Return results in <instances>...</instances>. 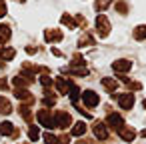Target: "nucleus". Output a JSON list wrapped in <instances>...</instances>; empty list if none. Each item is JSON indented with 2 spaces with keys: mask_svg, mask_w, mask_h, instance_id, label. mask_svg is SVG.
I'll list each match as a JSON object with an SVG mask.
<instances>
[{
  "mask_svg": "<svg viewBox=\"0 0 146 144\" xmlns=\"http://www.w3.org/2000/svg\"><path fill=\"white\" fill-rule=\"evenodd\" d=\"M72 124V118H70V114L68 112H64V110H54L52 112V126L54 128H68Z\"/></svg>",
  "mask_w": 146,
  "mask_h": 144,
  "instance_id": "1",
  "label": "nucleus"
},
{
  "mask_svg": "<svg viewBox=\"0 0 146 144\" xmlns=\"http://www.w3.org/2000/svg\"><path fill=\"white\" fill-rule=\"evenodd\" d=\"M110 96L118 100L122 110H130L134 106V94H130V92H126V94H110Z\"/></svg>",
  "mask_w": 146,
  "mask_h": 144,
  "instance_id": "2",
  "label": "nucleus"
},
{
  "mask_svg": "<svg viewBox=\"0 0 146 144\" xmlns=\"http://www.w3.org/2000/svg\"><path fill=\"white\" fill-rule=\"evenodd\" d=\"M96 30H98V34L104 38V36H108V32H110V22H108V18L104 16V14H98L96 16Z\"/></svg>",
  "mask_w": 146,
  "mask_h": 144,
  "instance_id": "3",
  "label": "nucleus"
},
{
  "mask_svg": "<svg viewBox=\"0 0 146 144\" xmlns=\"http://www.w3.org/2000/svg\"><path fill=\"white\" fill-rule=\"evenodd\" d=\"M92 132H94V136H96L98 140H102V142L108 140V126H106L104 122H94Z\"/></svg>",
  "mask_w": 146,
  "mask_h": 144,
  "instance_id": "4",
  "label": "nucleus"
},
{
  "mask_svg": "<svg viewBox=\"0 0 146 144\" xmlns=\"http://www.w3.org/2000/svg\"><path fill=\"white\" fill-rule=\"evenodd\" d=\"M82 100H84V104H86L88 108H94V106H98V102H100V98H98V94H96L94 90L82 92Z\"/></svg>",
  "mask_w": 146,
  "mask_h": 144,
  "instance_id": "5",
  "label": "nucleus"
},
{
  "mask_svg": "<svg viewBox=\"0 0 146 144\" xmlns=\"http://www.w3.org/2000/svg\"><path fill=\"white\" fill-rule=\"evenodd\" d=\"M106 124H110V126L118 132V130L124 126V118H122L120 114H116V112H110V114L106 116Z\"/></svg>",
  "mask_w": 146,
  "mask_h": 144,
  "instance_id": "6",
  "label": "nucleus"
},
{
  "mask_svg": "<svg viewBox=\"0 0 146 144\" xmlns=\"http://www.w3.org/2000/svg\"><path fill=\"white\" fill-rule=\"evenodd\" d=\"M130 68H132V62H130V60H126V58H120V60L112 62V70H114V72H118V74L128 72Z\"/></svg>",
  "mask_w": 146,
  "mask_h": 144,
  "instance_id": "7",
  "label": "nucleus"
},
{
  "mask_svg": "<svg viewBox=\"0 0 146 144\" xmlns=\"http://www.w3.org/2000/svg\"><path fill=\"white\" fill-rule=\"evenodd\" d=\"M118 134H120V138H122L124 142H134V138H136V130H134L132 126H122V128L118 130Z\"/></svg>",
  "mask_w": 146,
  "mask_h": 144,
  "instance_id": "8",
  "label": "nucleus"
},
{
  "mask_svg": "<svg viewBox=\"0 0 146 144\" xmlns=\"http://www.w3.org/2000/svg\"><path fill=\"white\" fill-rule=\"evenodd\" d=\"M36 118H38V122H40L42 126H46V128H54V126H52V114H50L48 110H40V112L36 114Z\"/></svg>",
  "mask_w": 146,
  "mask_h": 144,
  "instance_id": "9",
  "label": "nucleus"
},
{
  "mask_svg": "<svg viewBox=\"0 0 146 144\" xmlns=\"http://www.w3.org/2000/svg\"><path fill=\"white\" fill-rule=\"evenodd\" d=\"M44 38H46V42H60V40L64 38V34H62L60 30L50 28V30H46V32H44Z\"/></svg>",
  "mask_w": 146,
  "mask_h": 144,
  "instance_id": "10",
  "label": "nucleus"
},
{
  "mask_svg": "<svg viewBox=\"0 0 146 144\" xmlns=\"http://www.w3.org/2000/svg\"><path fill=\"white\" fill-rule=\"evenodd\" d=\"M14 56H16V50H14L12 46H4V48H0V60L8 62V60H12Z\"/></svg>",
  "mask_w": 146,
  "mask_h": 144,
  "instance_id": "11",
  "label": "nucleus"
},
{
  "mask_svg": "<svg viewBox=\"0 0 146 144\" xmlns=\"http://www.w3.org/2000/svg\"><path fill=\"white\" fill-rule=\"evenodd\" d=\"M10 36H12V30H10V26H0V44H6L8 40H10Z\"/></svg>",
  "mask_w": 146,
  "mask_h": 144,
  "instance_id": "12",
  "label": "nucleus"
},
{
  "mask_svg": "<svg viewBox=\"0 0 146 144\" xmlns=\"http://www.w3.org/2000/svg\"><path fill=\"white\" fill-rule=\"evenodd\" d=\"M102 86H104V88H106V90L112 94V92L118 88V82H116L114 78H102Z\"/></svg>",
  "mask_w": 146,
  "mask_h": 144,
  "instance_id": "13",
  "label": "nucleus"
},
{
  "mask_svg": "<svg viewBox=\"0 0 146 144\" xmlns=\"http://www.w3.org/2000/svg\"><path fill=\"white\" fill-rule=\"evenodd\" d=\"M68 80H64V78H56V88H58V92L60 94H68Z\"/></svg>",
  "mask_w": 146,
  "mask_h": 144,
  "instance_id": "14",
  "label": "nucleus"
},
{
  "mask_svg": "<svg viewBox=\"0 0 146 144\" xmlns=\"http://www.w3.org/2000/svg\"><path fill=\"white\" fill-rule=\"evenodd\" d=\"M12 112V104L6 98H0V114H10Z\"/></svg>",
  "mask_w": 146,
  "mask_h": 144,
  "instance_id": "15",
  "label": "nucleus"
},
{
  "mask_svg": "<svg viewBox=\"0 0 146 144\" xmlns=\"http://www.w3.org/2000/svg\"><path fill=\"white\" fill-rule=\"evenodd\" d=\"M78 46H94V38L90 34H82L78 38Z\"/></svg>",
  "mask_w": 146,
  "mask_h": 144,
  "instance_id": "16",
  "label": "nucleus"
},
{
  "mask_svg": "<svg viewBox=\"0 0 146 144\" xmlns=\"http://www.w3.org/2000/svg\"><path fill=\"white\" fill-rule=\"evenodd\" d=\"M84 132H86V124H84V122H76V124L72 126V134H74V136H82Z\"/></svg>",
  "mask_w": 146,
  "mask_h": 144,
  "instance_id": "17",
  "label": "nucleus"
},
{
  "mask_svg": "<svg viewBox=\"0 0 146 144\" xmlns=\"http://www.w3.org/2000/svg\"><path fill=\"white\" fill-rule=\"evenodd\" d=\"M134 38L136 40H144L146 38V26H136L134 28Z\"/></svg>",
  "mask_w": 146,
  "mask_h": 144,
  "instance_id": "18",
  "label": "nucleus"
},
{
  "mask_svg": "<svg viewBox=\"0 0 146 144\" xmlns=\"http://www.w3.org/2000/svg\"><path fill=\"white\" fill-rule=\"evenodd\" d=\"M114 8H116V12H118V14H128V4L124 2V0L116 2V6H114Z\"/></svg>",
  "mask_w": 146,
  "mask_h": 144,
  "instance_id": "19",
  "label": "nucleus"
},
{
  "mask_svg": "<svg viewBox=\"0 0 146 144\" xmlns=\"http://www.w3.org/2000/svg\"><path fill=\"white\" fill-rule=\"evenodd\" d=\"M110 6V0H96V4H94V8L98 10V12H102V10H106Z\"/></svg>",
  "mask_w": 146,
  "mask_h": 144,
  "instance_id": "20",
  "label": "nucleus"
},
{
  "mask_svg": "<svg viewBox=\"0 0 146 144\" xmlns=\"http://www.w3.org/2000/svg\"><path fill=\"white\" fill-rule=\"evenodd\" d=\"M20 114H22V118H24L26 122H32V114H30V108H28V106L22 104V106H20Z\"/></svg>",
  "mask_w": 146,
  "mask_h": 144,
  "instance_id": "21",
  "label": "nucleus"
},
{
  "mask_svg": "<svg viewBox=\"0 0 146 144\" xmlns=\"http://www.w3.org/2000/svg\"><path fill=\"white\" fill-rule=\"evenodd\" d=\"M60 20H62V24H66V26H68L70 30H74V28H76V22H74V20H72V18H70L68 14H64V16L60 18Z\"/></svg>",
  "mask_w": 146,
  "mask_h": 144,
  "instance_id": "22",
  "label": "nucleus"
},
{
  "mask_svg": "<svg viewBox=\"0 0 146 144\" xmlns=\"http://www.w3.org/2000/svg\"><path fill=\"white\" fill-rule=\"evenodd\" d=\"M38 136H40V132H38V126H30V128H28V138L34 142V140H38Z\"/></svg>",
  "mask_w": 146,
  "mask_h": 144,
  "instance_id": "23",
  "label": "nucleus"
},
{
  "mask_svg": "<svg viewBox=\"0 0 146 144\" xmlns=\"http://www.w3.org/2000/svg\"><path fill=\"white\" fill-rule=\"evenodd\" d=\"M44 140L48 142V144H58V136H54V134H44Z\"/></svg>",
  "mask_w": 146,
  "mask_h": 144,
  "instance_id": "24",
  "label": "nucleus"
},
{
  "mask_svg": "<svg viewBox=\"0 0 146 144\" xmlns=\"http://www.w3.org/2000/svg\"><path fill=\"white\" fill-rule=\"evenodd\" d=\"M54 102H56V98H54V96H48V94H46V96H44V100H42V104H44V106H54Z\"/></svg>",
  "mask_w": 146,
  "mask_h": 144,
  "instance_id": "25",
  "label": "nucleus"
},
{
  "mask_svg": "<svg viewBox=\"0 0 146 144\" xmlns=\"http://www.w3.org/2000/svg\"><path fill=\"white\" fill-rule=\"evenodd\" d=\"M40 84H42V86H50V84H52V80L48 78V74H42V76H40Z\"/></svg>",
  "mask_w": 146,
  "mask_h": 144,
  "instance_id": "26",
  "label": "nucleus"
},
{
  "mask_svg": "<svg viewBox=\"0 0 146 144\" xmlns=\"http://www.w3.org/2000/svg\"><path fill=\"white\" fill-rule=\"evenodd\" d=\"M4 16H6V4L0 0V18H4Z\"/></svg>",
  "mask_w": 146,
  "mask_h": 144,
  "instance_id": "27",
  "label": "nucleus"
},
{
  "mask_svg": "<svg viewBox=\"0 0 146 144\" xmlns=\"http://www.w3.org/2000/svg\"><path fill=\"white\" fill-rule=\"evenodd\" d=\"M26 52H28V54H36V52H38V50H36V48H34V46H28V48H26Z\"/></svg>",
  "mask_w": 146,
  "mask_h": 144,
  "instance_id": "28",
  "label": "nucleus"
},
{
  "mask_svg": "<svg viewBox=\"0 0 146 144\" xmlns=\"http://www.w3.org/2000/svg\"><path fill=\"white\" fill-rule=\"evenodd\" d=\"M142 138H146V130H142Z\"/></svg>",
  "mask_w": 146,
  "mask_h": 144,
  "instance_id": "29",
  "label": "nucleus"
},
{
  "mask_svg": "<svg viewBox=\"0 0 146 144\" xmlns=\"http://www.w3.org/2000/svg\"><path fill=\"white\" fill-rule=\"evenodd\" d=\"M18 2H24V0H18Z\"/></svg>",
  "mask_w": 146,
  "mask_h": 144,
  "instance_id": "30",
  "label": "nucleus"
},
{
  "mask_svg": "<svg viewBox=\"0 0 146 144\" xmlns=\"http://www.w3.org/2000/svg\"><path fill=\"white\" fill-rule=\"evenodd\" d=\"M22 144H28V142H22Z\"/></svg>",
  "mask_w": 146,
  "mask_h": 144,
  "instance_id": "31",
  "label": "nucleus"
}]
</instances>
